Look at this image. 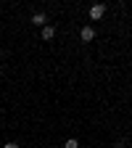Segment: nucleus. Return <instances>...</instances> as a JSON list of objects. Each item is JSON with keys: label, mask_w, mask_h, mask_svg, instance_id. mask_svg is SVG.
<instances>
[{"label": "nucleus", "mask_w": 132, "mask_h": 148, "mask_svg": "<svg viewBox=\"0 0 132 148\" xmlns=\"http://www.w3.org/2000/svg\"><path fill=\"white\" fill-rule=\"evenodd\" d=\"M79 40H82V42H92V40H95V29H92L90 24L82 27V29H79Z\"/></svg>", "instance_id": "nucleus-1"}, {"label": "nucleus", "mask_w": 132, "mask_h": 148, "mask_svg": "<svg viewBox=\"0 0 132 148\" xmlns=\"http://www.w3.org/2000/svg\"><path fill=\"white\" fill-rule=\"evenodd\" d=\"M103 13H106V5H103V3H95V5H90V18H92V21L103 18Z\"/></svg>", "instance_id": "nucleus-2"}, {"label": "nucleus", "mask_w": 132, "mask_h": 148, "mask_svg": "<svg viewBox=\"0 0 132 148\" xmlns=\"http://www.w3.org/2000/svg\"><path fill=\"white\" fill-rule=\"evenodd\" d=\"M45 21H48V16H45L42 11H37V13L32 16V24H34V27H45Z\"/></svg>", "instance_id": "nucleus-3"}, {"label": "nucleus", "mask_w": 132, "mask_h": 148, "mask_svg": "<svg viewBox=\"0 0 132 148\" xmlns=\"http://www.w3.org/2000/svg\"><path fill=\"white\" fill-rule=\"evenodd\" d=\"M53 37H55V27L45 24V27H42V40H53Z\"/></svg>", "instance_id": "nucleus-4"}, {"label": "nucleus", "mask_w": 132, "mask_h": 148, "mask_svg": "<svg viewBox=\"0 0 132 148\" xmlns=\"http://www.w3.org/2000/svg\"><path fill=\"white\" fill-rule=\"evenodd\" d=\"M64 148H79V140H77V138H69Z\"/></svg>", "instance_id": "nucleus-5"}, {"label": "nucleus", "mask_w": 132, "mask_h": 148, "mask_svg": "<svg viewBox=\"0 0 132 148\" xmlns=\"http://www.w3.org/2000/svg\"><path fill=\"white\" fill-rule=\"evenodd\" d=\"M3 148H18V145H16V143H5Z\"/></svg>", "instance_id": "nucleus-6"}, {"label": "nucleus", "mask_w": 132, "mask_h": 148, "mask_svg": "<svg viewBox=\"0 0 132 148\" xmlns=\"http://www.w3.org/2000/svg\"><path fill=\"white\" fill-rule=\"evenodd\" d=\"M0 61H3V53H0Z\"/></svg>", "instance_id": "nucleus-7"}]
</instances>
